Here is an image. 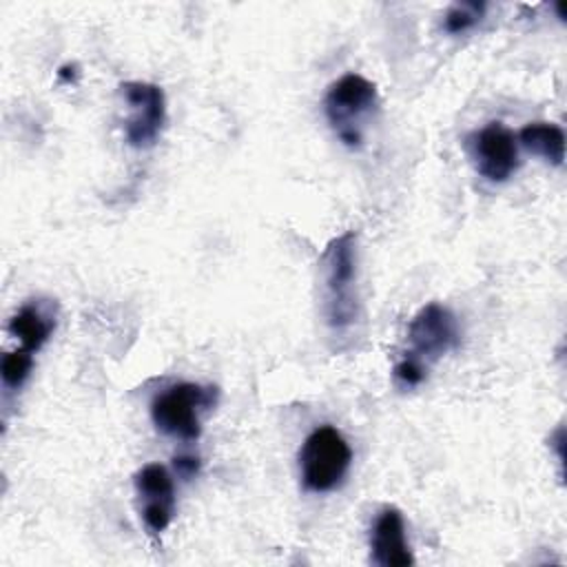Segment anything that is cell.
Returning <instances> with one entry per match:
<instances>
[{"mask_svg":"<svg viewBox=\"0 0 567 567\" xmlns=\"http://www.w3.org/2000/svg\"><path fill=\"white\" fill-rule=\"evenodd\" d=\"M379 106L374 82L359 73H346L328 86L323 111L334 135L350 148L361 146L363 126Z\"/></svg>","mask_w":567,"mask_h":567,"instance_id":"obj_2","label":"cell"},{"mask_svg":"<svg viewBox=\"0 0 567 567\" xmlns=\"http://www.w3.org/2000/svg\"><path fill=\"white\" fill-rule=\"evenodd\" d=\"M485 16V2H456L443 18V29L452 35L474 29Z\"/></svg>","mask_w":567,"mask_h":567,"instance_id":"obj_12","label":"cell"},{"mask_svg":"<svg viewBox=\"0 0 567 567\" xmlns=\"http://www.w3.org/2000/svg\"><path fill=\"white\" fill-rule=\"evenodd\" d=\"M131 113L124 120V137L133 148H151L166 126V95L162 86L142 80L120 84Z\"/></svg>","mask_w":567,"mask_h":567,"instance_id":"obj_5","label":"cell"},{"mask_svg":"<svg viewBox=\"0 0 567 567\" xmlns=\"http://www.w3.org/2000/svg\"><path fill=\"white\" fill-rule=\"evenodd\" d=\"M173 465H175V472H177L182 478H193V476L199 472V458H197V456L179 454V456L173 458Z\"/></svg>","mask_w":567,"mask_h":567,"instance_id":"obj_15","label":"cell"},{"mask_svg":"<svg viewBox=\"0 0 567 567\" xmlns=\"http://www.w3.org/2000/svg\"><path fill=\"white\" fill-rule=\"evenodd\" d=\"M297 461L303 487L326 494L343 483L352 463V450L337 427L319 425L301 443Z\"/></svg>","mask_w":567,"mask_h":567,"instance_id":"obj_3","label":"cell"},{"mask_svg":"<svg viewBox=\"0 0 567 567\" xmlns=\"http://www.w3.org/2000/svg\"><path fill=\"white\" fill-rule=\"evenodd\" d=\"M476 173L494 184L507 182L520 166L518 140L503 122H489L470 137Z\"/></svg>","mask_w":567,"mask_h":567,"instance_id":"obj_7","label":"cell"},{"mask_svg":"<svg viewBox=\"0 0 567 567\" xmlns=\"http://www.w3.org/2000/svg\"><path fill=\"white\" fill-rule=\"evenodd\" d=\"M425 374H427V368L425 363H421L419 359L405 354L396 365H394V379L405 385V388H416L425 381Z\"/></svg>","mask_w":567,"mask_h":567,"instance_id":"obj_14","label":"cell"},{"mask_svg":"<svg viewBox=\"0 0 567 567\" xmlns=\"http://www.w3.org/2000/svg\"><path fill=\"white\" fill-rule=\"evenodd\" d=\"M137 498L142 501V520L148 532H164L175 514V485L171 472L159 463L140 467L133 476Z\"/></svg>","mask_w":567,"mask_h":567,"instance_id":"obj_8","label":"cell"},{"mask_svg":"<svg viewBox=\"0 0 567 567\" xmlns=\"http://www.w3.org/2000/svg\"><path fill=\"white\" fill-rule=\"evenodd\" d=\"M31 370H33V352H29L24 348L7 352L0 363V374H2L4 388L20 390L22 383L29 379Z\"/></svg>","mask_w":567,"mask_h":567,"instance_id":"obj_13","label":"cell"},{"mask_svg":"<svg viewBox=\"0 0 567 567\" xmlns=\"http://www.w3.org/2000/svg\"><path fill=\"white\" fill-rule=\"evenodd\" d=\"M323 317L334 337L348 334L361 315L357 295V233L334 237L321 255Z\"/></svg>","mask_w":567,"mask_h":567,"instance_id":"obj_1","label":"cell"},{"mask_svg":"<svg viewBox=\"0 0 567 567\" xmlns=\"http://www.w3.org/2000/svg\"><path fill=\"white\" fill-rule=\"evenodd\" d=\"M372 563L379 567H408L414 565L410 543L405 538V520L396 507H383L370 534Z\"/></svg>","mask_w":567,"mask_h":567,"instance_id":"obj_9","label":"cell"},{"mask_svg":"<svg viewBox=\"0 0 567 567\" xmlns=\"http://www.w3.org/2000/svg\"><path fill=\"white\" fill-rule=\"evenodd\" d=\"M408 354L425 365L456 350L461 343V328L456 315L441 303L423 306L408 326Z\"/></svg>","mask_w":567,"mask_h":567,"instance_id":"obj_6","label":"cell"},{"mask_svg":"<svg viewBox=\"0 0 567 567\" xmlns=\"http://www.w3.org/2000/svg\"><path fill=\"white\" fill-rule=\"evenodd\" d=\"M55 330V319L38 303H24L9 321V332L22 343L24 350H40Z\"/></svg>","mask_w":567,"mask_h":567,"instance_id":"obj_11","label":"cell"},{"mask_svg":"<svg viewBox=\"0 0 567 567\" xmlns=\"http://www.w3.org/2000/svg\"><path fill=\"white\" fill-rule=\"evenodd\" d=\"M215 385L199 383H175L157 394L151 403V419L155 427L173 439L195 441L202 434V412L210 410L217 403Z\"/></svg>","mask_w":567,"mask_h":567,"instance_id":"obj_4","label":"cell"},{"mask_svg":"<svg viewBox=\"0 0 567 567\" xmlns=\"http://www.w3.org/2000/svg\"><path fill=\"white\" fill-rule=\"evenodd\" d=\"M518 144L551 166L565 162V131L551 122H529L516 135Z\"/></svg>","mask_w":567,"mask_h":567,"instance_id":"obj_10","label":"cell"}]
</instances>
